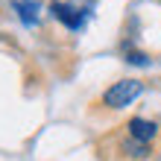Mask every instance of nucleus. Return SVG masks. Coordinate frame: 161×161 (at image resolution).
<instances>
[{
    "label": "nucleus",
    "instance_id": "f257e3e1",
    "mask_svg": "<svg viewBox=\"0 0 161 161\" xmlns=\"http://www.w3.org/2000/svg\"><path fill=\"white\" fill-rule=\"evenodd\" d=\"M141 94H144V82L141 79H120V82H114L111 88L103 94V103H106L108 108H126V106H132Z\"/></svg>",
    "mask_w": 161,
    "mask_h": 161
},
{
    "label": "nucleus",
    "instance_id": "423d86ee",
    "mask_svg": "<svg viewBox=\"0 0 161 161\" xmlns=\"http://www.w3.org/2000/svg\"><path fill=\"white\" fill-rule=\"evenodd\" d=\"M126 62L135 64V68H149V56L141 50H132V47H126Z\"/></svg>",
    "mask_w": 161,
    "mask_h": 161
},
{
    "label": "nucleus",
    "instance_id": "7ed1b4c3",
    "mask_svg": "<svg viewBox=\"0 0 161 161\" xmlns=\"http://www.w3.org/2000/svg\"><path fill=\"white\" fill-rule=\"evenodd\" d=\"M126 129H129V138L132 141H141V144H149V141L158 135V123L155 120H147V117H132Z\"/></svg>",
    "mask_w": 161,
    "mask_h": 161
},
{
    "label": "nucleus",
    "instance_id": "20e7f679",
    "mask_svg": "<svg viewBox=\"0 0 161 161\" xmlns=\"http://www.w3.org/2000/svg\"><path fill=\"white\" fill-rule=\"evenodd\" d=\"M12 9L18 12L24 26H35L38 24V15H41V6L38 0H12Z\"/></svg>",
    "mask_w": 161,
    "mask_h": 161
},
{
    "label": "nucleus",
    "instance_id": "39448f33",
    "mask_svg": "<svg viewBox=\"0 0 161 161\" xmlns=\"http://www.w3.org/2000/svg\"><path fill=\"white\" fill-rule=\"evenodd\" d=\"M123 153L129 158H147L149 155V144H141V141H123Z\"/></svg>",
    "mask_w": 161,
    "mask_h": 161
},
{
    "label": "nucleus",
    "instance_id": "f03ea898",
    "mask_svg": "<svg viewBox=\"0 0 161 161\" xmlns=\"http://www.w3.org/2000/svg\"><path fill=\"white\" fill-rule=\"evenodd\" d=\"M50 12L56 21H62L68 30H82L85 21H88V9H79V6H73V3H64V0H53L50 3Z\"/></svg>",
    "mask_w": 161,
    "mask_h": 161
}]
</instances>
